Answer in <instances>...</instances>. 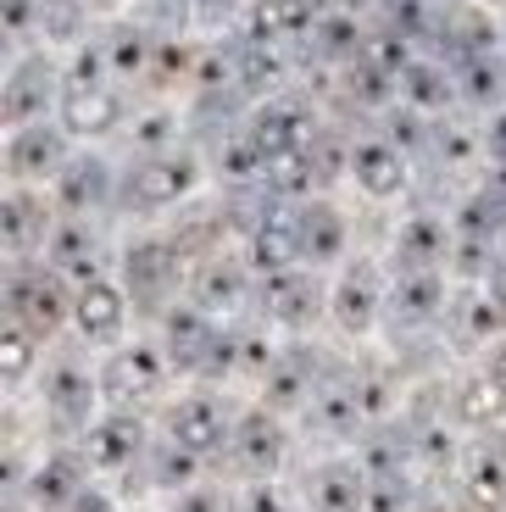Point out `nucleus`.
Listing matches in <instances>:
<instances>
[{
  "instance_id": "1",
  "label": "nucleus",
  "mask_w": 506,
  "mask_h": 512,
  "mask_svg": "<svg viewBox=\"0 0 506 512\" xmlns=\"http://www.w3.org/2000/svg\"><path fill=\"white\" fill-rule=\"evenodd\" d=\"M73 329L84 334L89 346H117L128 334V295L106 279H89L78 284L73 295Z\"/></svg>"
}]
</instances>
